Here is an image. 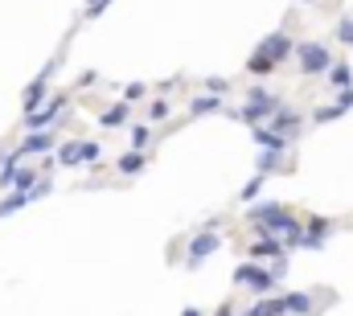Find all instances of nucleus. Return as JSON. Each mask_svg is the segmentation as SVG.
<instances>
[{
	"instance_id": "10",
	"label": "nucleus",
	"mask_w": 353,
	"mask_h": 316,
	"mask_svg": "<svg viewBox=\"0 0 353 316\" xmlns=\"http://www.w3.org/2000/svg\"><path fill=\"white\" fill-rule=\"evenodd\" d=\"M243 316H288V313H283V300H279V296H275V300H271V296H263L251 313H243Z\"/></svg>"
},
{
	"instance_id": "13",
	"label": "nucleus",
	"mask_w": 353,
	"mask_h": 316,
	"mask_svg": "<svg viewBox=\"0 0 353 316\" xmlns=\"http://www.w3.org/2000/svg\"><path fill=\"white\" fill-rule=\"evenodd\" d=\"M329 82H333L337 90H350L353 86V70L345 66V62H341V66H329Z\"/></svg>"
},
{
	"instance_id": "25",
	"label": "nucleus",
	"mask_w": 353,
	"mask_h": 316,
	"mask_svg": "<svg viewBox=\"0 0 353 316\" xmlns=\"http://www.w3.org/2000/svg\"><path fill=\"white\" fill-rule=\"evenodd\" d=\"M218 316H239V313H234V308H222V313H218Z\"/></svg>"
},
{
	"instance_id": "6",
	"label": "nucleus",
	"mask_w": 353,
	"mask_h": 316,
	"mask_svg": "<svg viewBox=\"0 0 353 316\" xmlns=\"http://www.w3.org/2000/svg\"><path fill=\"white\" fill-rule=\"evenodd\" d=\"M283 250H288V242H283V238L267 235V238H259V242L251 246V259H271V255H283Z\"/></svg>"
},
{
	"instance_id": "19",
	"label": "nucleus",
	"mask_w": 353,
	"mask_h": 316,
	"mask_svg": "<svg viewBox=\"0 0 353 316\" xmlns=\"http://www.w3.org/2000/svg\"><path fill=\"white\" fill-rule=\"evenodd\" d=\"M148 119H152V124L169 119V103H152V107H148Z\"/></svg>"
},
{
	"instance_id": "5",
	"label": "nucleus",
	"mask_w": 353,
	"mask_h": 316,
	"mask_svg": "<svg viewBox=\"0 0 353 316\" xmlns=\"http://www.w3.org/2000/svg\"><path fill=\"white\" fill-rule=\"evenodd\" d=\"M218 246H222V238L218 235H197L193 242H189V267H197V263H201L205 255H214Z\"/></svg>"
},
{
	"instance_id": "24",
	"label": "nucleus",
	"mask_w": 353,
	"mask_h": 316,
	"mask_svg": "<svg viewBox=\"0 0 353 316\" xmlns=\"http://www.w3.org/2000/svg\"><path fill=\"white\" fill-rule=\"evenodd\" d=\"M181 316H205V313H197V308H185V313H181Z\"/></svg>"
},
{
	"instance_id": "11",
	"label": "nucleus",
	"mask_w": 353,
	"mask_h": 316,
	"mask_svg": "<svg viewBox=\"0 0 353 316\" xmlns=\"http://www.w3.org/2000/svg\"><path fill=\"white\" fill-rule=\"evenodd\" d=\"M271 124H275V136H283V140H288V132H296V128H300V115H296V111H279V119L271 115Z\"/></svg>"
},
{
	"instance_id": "15",
	"label": "nucleus",
	"mask_w": 353,
	"mask_h": 316,
	"mask_svg": "<svg viewBox=\"0 0 353 316\" xmlns=\"http://www.w3.org/2000/svg\"><path fill=\"white\" fill-rule=\"evenodd\" d=\"M218 107H222V103H218V95H205V99H193V107H189V111H193V115H214Z\"/></svg>"
},
{
	"instance_id": "12",
	"label": "nucleus",
	"mask_w": 353,
	"mask_h": 316,
	"mask_svg": "<svg viewBox=\"0 0 353 316\" xmlns=\"http://www.w3.org/2000/svg\"><path fill=\"white\" fill-rule=\"evenodd\" d=\"M46 86H50V82H46V75H41L37 82H29V90H25V111H29V115L37 111V99L46 95Z\"/></svg>"
},
{
	"instance_id": "14",
	"label": "nucleus",
	"mask_w": 353,
	"mask_h": 316,
	"mask_svg": "<svg viewBox=\"0 0 353 316\" xmlns=\"http://www.w3.org/2000/svg\"><path fill=\"white\" fill-rule=\"evenodd\" d=\"M255 140L267 144V152H283V148H288V140H283V136H275V132H267V128H255Z\"/></svg>"
},
{
	"instance_id": "4",
	"label": "nucleus",
	"mask_w": 353,
	"mask_h": 316,
	"mask_svg": "<svg viewBox=\"0 0 353 316\" xmlns=\"http://www.w3.org/2000/svg\"><path fill=\"white\" fill-rule=\"evenodd\" d=\"M288 54H292V37H288V33H275V37H267L263 46H259V58H267L271 66L283 62Z\"/></svg>"
},
{
	"instance_id": "7",
	"label": "nucleus",
	"mask_w": 353,
	"mask_h": 316,
	"mask_svg": "<svg viewBox=\"0 0 353 316\" xmlns=\"http://www.w3.org/2000/svg\"><path fill=\"white\" fill-rule=\"evenodd\" d=\"M283 300V313L288 316H308L312 313V296H304V292H292V296H279Z\"/></svg>"
},
{
	"instance_id": "17",
	"label": "nucleus",
	"mask_w": 353,
	"mask_h": 316,
	"mask_svg": "<svg viewBox=\"0 0 353 316\" xmlns=\"http://www.w3.org/2000/svg\"><path fill=\"white\" fill-rule=\"evenodd\" d=\"M132 144H136L140 152L152 144V132H148V124H136V128H132Z\"/></svg>"
},
{
	"instance_id": "9",
	"label": "nucleus",
	"mask_w": 353,
	"mask_h": 316,
	"mask_svg": "<svg viewBox=\"0 0 353 316\" xmlns=\"http://www.w3.org/2000/svg\"><path fill=\"white\" fill-rule=\"evenodd\" d=\"M99 124H103V128H123V124H128V103H115V107H107V111L99 115Z\"/></svg>"
},
{
	"instance_id": "21",
	"label": "nucleus",
	"mask_w": 353,
	"mask_h": 316,
	"mask_svg": "<svg viewBox=\"0 0 353 316\" xmlns=\"http://www.w3.org/2000/svg\"><path fill=\"white\" fill-rule=\"evenodd\" d=\"M251 70H255V75H267V70H271V62H267V58H251Z\"/></svg>"
},
{
	"instance_id": "2",
	"label": "nucleus",
	"mask_w": 353,
	"mask_h": 316,
	"mask_svg": "<svg viewBox=\"0 0 353 316\" xmlns=\"http://www.w3.org/2000/svg\"><path fill=\"white\" fill-rule=\"evenodd\" d=\"M62 107H66V99H62V95H54V99L41 107V111L25 115V128H29V132H41V128H50V124L58 119V111H62Z\"/></svg>"
},
{
	"instance_id": "20",
	"label": "nucleus",
	"mask_w": 353,
	"mask_h": 316,
	"mask_svg": "<svg viewBox=\"0 0 353 316\" xmlns=\"http://www.w3.org/2000/svg\"><path fill=\"white\" fill-rule=\"evenodd\" d=\"M263 172H259V177H255V181H251V185H247V189H243V201H251V197H259V189H263Z\"/></svg>"
},
{
	"instance_id": "3",
	"label": "nucleus",
	"mask_w": 353,
	"mask_h": 316,
	"mask_svg": "<svg viewBox=\"0 0 353 316\" xmlns=\"http://www.w3.org/2000/svg\"><path fill=\"white\" fill-rule=\"evenodd\" d=\"M300 70H304V75L329 70V50H325V46H300Z\"/></svg>"
},
{
	"instance_id": "1",
	"label": "nucleus",
	"mask_w": 353,
	"mask_h": 316,
	"mask_svg": "<svg viewBox=\"0 0 353 316\" xmlns=\"http://www.w3.org/2000/svg\"><path fill=\"white\" fill-rule=\"evenodd\" d=\"M234 284H239V288H251L255 296H271V292H275V275L263 271V267H255V263H239Z\"/></svg>"
},
{
	"instance_id": "22",
	"label": "nucleus",
	"mask_w": 353,
	"mask_h": 316,
	"mask_svg": "<svg viewBox=\"0 0 353 316\" xmlns=\"http://www.w3.org/2000/svg\"><path fill=\"white\" fill-rule=\"evenodd\" d=\"M205 90H210V95H222V90H226V82H222V79H210V82H205Z\"/></svg>"
},
{
	"instance_id": "23",
	"label": "nucleus",
	"mask_w": 353,
	"mask_h": 316,
	"mask_svg": "<svg viewBox=\"0 0 353 316\" xmlns=\"http://www.w3.org/2000/svg\"><path fill=\"white\" fill-rule=\"evenodd\" d=\"M128 99H144V82H132L128 86Z\"/></svg>"
},
{
	"instance_id": "18",
	"label": "nucleus",
	"mask_w": 353,
	"mask_h": 316,
	"mask_svg": "<svg viewBox=\"0 0 353 316\" xmlns=\"http://www.w3.org/2000/svg\"><path fill=\"white\" fill-rule=\"evenodd\" d=\"M337 41H341V46H353V17L337 21Z\"/></svg>"
},
{
	"instance_id": "16",
	"label": "nucleus",
	"mask_w": 353,
	"mask_h": 316,
	"mask_svg": "<svg viewBox=\"0 0 353 316\" xmlns=\"http://www.w3.org/2000/svg\"><path fill=\"white\" fill-rule=\"evenodd\" d=\"M144 168V152H128V157L119 160V172L123 177H132V172H140Z\"/></svg>"
},
{
	"instance_id": "8",
	"label": "nucleus",
	"mask_w": 353,
	"mask_h": 316,
	"mask_svg": "<svg viewBox=\"0 0 353 316\" xmlns=\"http://www.w3.org/2000/svg\"><path fill=\"white\" fill-rule=\"evenodd\" d=\"M46 148H54V132H33V136L21 144V157H29V152H46Z\"/></svg>"
}]
</instances>
